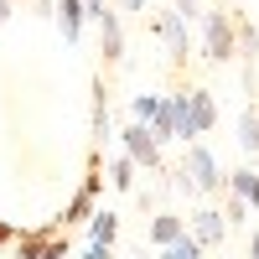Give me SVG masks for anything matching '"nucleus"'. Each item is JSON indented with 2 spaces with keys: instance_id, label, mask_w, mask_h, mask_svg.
<instances>
[{
  "instance_id": "f257e3e1",
  "label": "nucleus",
  "mask_w": 259,
  "mask_h": 259,
  "mask_svg": "<svg viewBox=\"0 0 259 259\" xmlns=\"http://www.w3.org/2000/svg\"><path fill=\"white\" fill-rule=\"evenodd\" d=\"M166 109L171 119H177V140H202L212 124H218V99H212L207 89H177V94H166Z\"/></svg>"
},
{
  "instance_id": "f03ea898",
  "label": "nucleus",
  "mask_w": 259,
  "mask_h": 259,
  "mask_svg": "<svg viewBox=\"0 0 259 259\" xmlns=\"http://www.w3.org/2000/svg\"><path fill=\"white\" fill-rule=\"evenodd\" d=\"M223 177L228 171L218 166V156H212L202 140H187L182 166H177V187H187V192H223Z\"/></svg>"
},
{
  "instance_id": "7ed1b4c3",
  "label": "nucleus",
  "mask_w": 259,
  "mask_h": 259,
  "mask_svg": "<svg viewBox=\"0 0 259 259\" xmlns=\"http://www.w3.org/2000/svg\"><path fill=\"white\" fill-rule=\"evenodd\" d=\"M202 57L207 62H233L239 57V16L233 11H202Z\"/></svg>"
},
{
  "instance_id": "20e7f679",
  "label": "nucleus",
  "mask_w": 259,
  "mask_h": 259,
  "mask_svg": "<svg viewBox=\"0 0 259 259\" xmlns=\"http://www.w3.org/2000/svg\"><path fill=\"white\" fill-rule=\"evenodd\" d=\"M16 254H21V259H68V228L52 223V228L16 233Z\"/></svg>"
},
{
  "instance_id": "39448f33",
  "label": "nucleus",
  "mask_w": 259,
  "mask_h": 259,
  "mask_svg": "<svg viewBox=\"0 0 259 259\" xmlns=\"http://www.w3.org/2000/svg\"><path fill=\"white\" fill-rule=\"evenodd\" d=\"M187 239L197 244V249H218V244L228 239V218H223L218 207H197V212L187 218Z\"/></svg>"
},
{
  "instance_id": "423d86ee",
  "label": "nucleus",
  "mask_w": 259,
  "mask_h": 259,
  "mask_svg": "<svg viewBox=\"0 0 259 259\" xmlns=\"http://www.w3.org/2000/svg\"><path fill=\"white\" fill-rule=\"evenodd\" d=\"M119 145H124V156L135 161V166H145V171H156V166H161V145H156V135H150L145 124L130 119V124L119 130Z\"/></svg>"
},
{
  "instance_id": "0eeeda50",
  "label": "nucleus",
  "mask_w": 259,
  "mask_h": 259,
  "mask_svg": "<svg viewBox=\"0 0 259 259\" xmlns=\"http://www.w3.org/2000/svg\"><path fill=\"white\" fill-rule=\"evenodd\" d=\"M150 31H156V36L166 41L171 62H187V47H192V36H187V21H182L177 11H156V21H150Z\"/></svg>"
},
{
  "instance_id": "6e6552de",
  "label": "nucleus",
  "mask_w": 259,
  "mask_h": 259,
  "mask_svg": "<svg viewBox=\"0 0 259 259\" xmlns=\"http://www.w3.org/2000/svg\"><path fill=\"white\" fill-rule=\"evenodd\" d=\"M94 26H99V52H104V62H124V26H119V11H104Z\"/></svg>"
},
{
  "instance_id": "1a4fd4ad",
  "label": "nucleus",
  "mask_w": 259,
  "mask_h": 259,
  "mask_svg": "<svg viewBox=\"0 0 259 259\" xmlns=\"http://www.w3.org/2000/svg\"><path fill=\"white\" fill-rule=\"evenodd\" d=\"M83 26H89V16H83V0H57V31L68 47L83 41Z\"/></svg>"
},
{
  "instance_id": "9d476101",
  "label": "nucleus",
  "mask_w": 259,
  "mask_h": 259,
  "mask_svg": "<svg viewBox=\"0 0 259 259\" xmlns=\"http://www.w3.org/2000/svg\"><path fill=\"white\" fill-rule=\"evenodd\" d=\"M223 192L244 197V202H249V212H259V171H254V166H239V171H228V177H223Z\"/></svg>"
},
{
  "instance_id": "9b49d317",
  "label": "nucleus",
  "mask_w": 259,
  "mask_h": 259,
  "mask_svg": "<svg viewBox=\"0 0 259 259\" xmlns=\"http://www.w3.org/2000/svg\"><path fill=\"white\" fill-rule=\"evenodd\" d=\"M177 239H187V218H182V212H156V218H150V244L166 249Z\"/></svg>"
},
{
  "instance_id": "f8f14e48",
  "label": "nucleus",
  "mask_w": 259,
  "mask_h": 259,
  "mask_svg": "<svg viewBox=\"0 0 259 259\" xmlns=\"http://www.w3.org/2000/svg\"><path fill=\"white\" fill-rule=\"evenodd\" d=\"M114 239H119V212H109V207H94V218H89V244L114 249Z\"/></svg>"
},
{
  "instance_id": "ddd939ff",
  "label": "nucleus",
  "mask_w": 259,
  "mask_h": 259,
  "mask_svg": "<svg viewBox=\"0 0 259 259\" xmlns=\"http://www.w3.org/2000/svg\"><path fill=\"white\" fill-rule=\"evenodd\" d=\"M94 202H99V197H89V192L78 187L73 197H68V207H62V228H78V223H89V218H94Z\"/></svg>"
},
{
  "instance_id": "4468645a",
  "label": "nucleus",
  "mask_w": 259,
  "mask_h": 259,
  "mask_svg": "<svg viewBox=\"0 0 259 259\" xmlns=\"http://www.w3.org/2000/svg\"><path fill=\"white\" fill-rule=\"evenodd\" d=\"M239 145L249 150V156H259V104H249V109L239 114Z\"/></svg>"
},
{
  "instance_id": "2eb2a0df",
  "label": "nucleus",
  "mask_w": 259,
  "mask_h": 259,
  "mask_svg": "<svg viewBox=\"0 0 259 259\" xmlns=\"http://www.w3.org/2000/svg\"><path fill=\"white\" fill-rule=\"evenodd\" d=\"M156 114H161V94H135V99H130V119H135V124L150 130V119H156Z\"/></svg>"
},
{
  "instance_id": "dca6fc26",
  "label": "nucleus",
  "mask_w": 259,
  "mask_h": 259,
  "mask_svg": "<svg viewBox=\"0 0 259 259\" xmlns=\"http://www.w3.org/2000/svg\"><path fill=\"white\" fill-rule=\"evenodd\" d=\"M135 171H140V166L130 161V156H114V161H109V187H114V192H130V187H135Z\"/></svg>"
},
{
  "instance_id": "f3484780",
  "label": "nucleus",
  "mask_w": 259,
  "mask_h": 259,
  "mask_svg": "<svg viewBox=\"0 0 259 259\" xmlns=\"http://www.w3.org/2000/svg\"><path fill=\"white\" fill-rule=\"evenodd\" d=\"M109 89H104V78H94V130L99 135H109V99H104Z\"/></svg>"
},
{
  "instance_id": "a211bd4d",
  "label": "nucleus",
  "mask_w": 259,
  "mask_h": 259,
  "mask_svg": "<svg viewBox=\"0 0 259 259\" xmlns=\"http://www.w3.org/2000/svg\"><path fill=\"white\" fill-rule=\"evenodd\" d=\"M207 249H197V244H192V239H177V244H166L161 249V259H202Z\"/></svg>"
},
{
  "instance_id": "6ab92c4d",
  "label": "nucleus",
  "mask_w": 259,
  "mask_h": 259,
  "mask_svg": "<svg viewBox=\"0 0 259 259\" xmlns=\"http://www.w3.org/2000/svg\"><path fill=\"white\" fill-rule=\"evenodd\" d=\"M218 212H223V218H228V228H233V223H244V218H249V202H244V197H233V192H228V202H223Z\"/></svg>"
},
{
  "instance_id": "aec40b11",
  "label": "nucleus",
  "mask_w": 259,
  "mask_h": 259,
  "mask_svg": "<svg viewBox=\"0 0 259 259\" xmlns=\"http://www.w3.org/2000/svg\"><path fill=\"white\" fill-rule=\"evenodd\" d=\"M171 11H177L182 21H197V16L207 11V0H177V6H171Z\"/></svg>"
},
{
  "instance_id": "412c9836",
  "label": "nucleus",
  "mask_w": 259,
  "mask_h": 259,
  "mask_svg": "<svg viewBox=\"0 0 259 259\" xmlns=\"http://www.w3.org/2000/svg\"><path fill=\"white\" fill-rule=\"evenodd\" d=\"M78 259H114V249H104V244H89V249H83Z\"/></svg>"
},
{
  "instance_id": "4be33fe9",
  "label": "nucleus",
  "mask_w": 259,
  "mask_h": 259,
  "mask_svg": "<svg viewBox=\"0 0 259 259\" xmlns=\"http://www.w3.org/2000/svg\"><path fill=\"white\" fill-rule=\"evenodd\" d=\"M104 11H109V6H104V0H83V16H89V21H99Z\"/></svg>"
},
{
  "instance_id": "5701e85b",
  "label": "nucleus",
  "mask_w": 259,
  "mask_h": 259,
  "mask_svg": "<svg viewBox=\"0 0 259 259\" xmlns=\"http://www.w3.org/2000/svg\"><path fill=\"white\" fill-rule=\"evenodd\" d=\"M145 6L150 0H119V11H135V16H145Z\"/></svg>"
},
{
  "instance_id": "b1692460",
  "label": "nucleus",
  "mask_w": 259,
  "mask_h": 259,
  "mask_svg": "<svg viewBox=\"0 0 259 259\" xmlns=\"http://www.w3.org/2000/svg\"><path fill=\"white\" fill-rule=\"evenodd\" d=\"M11 16H16V0H0V26H6Z\"/></svg>"
},
{
  "instance_id": "393cba45",
  "label": "nucleus",
  "mask_w": 259,
  "mask_h": 259,
  "mask_svg": "<svg viewBox=\"0 0 259 259\" xmlns=\"http://www.w3.org/2000/svg\"><path fill=\"white\" fill-rule=\"evenodd\" d=\"M0 244H16V228L11 223H0Z\"/></svg>"
},
{
  "instance_id": "a878e982",
  "label": "nucleus",
  "mask_w": 259,
  "mask_h": 259,
  "mask_svg": "<svg viewBox=\"0 0 259 259\" xmlns=\"http://www.w3.org/2000/svg\"><path fill=\"white\" fill-rule=\"evenodd\" d=\"M249 259H259V228L249 233Z\"/></svg>"
}]
</instances>
